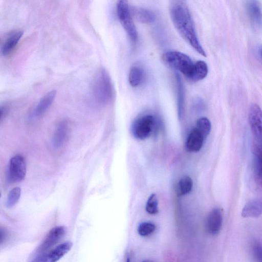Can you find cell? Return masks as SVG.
<instances>
[{
  "mask_svg": "<svg viewBox=\"0 0 262 262\" xmlns=\"http://www.w3.org/2000/svg\"><path fill=\"white\" fill-rule=\"evenodd\" d=\"M163 61L170 68L183 74L190 78L194 66V63L187 55L176 51H167L162 57Z\"/></svg>",
  "mask_w": 262,
  "mask_h": 262,
  "instance_id": "obj_3",
  "label": "cell"
},
{
  "mask_svg": "<svg viewBox=\"0 0 262 262\" xmlns=\"http://www.w3.org/2000/svg\"><path fill=\"white\" fill-rule=\"evenodd\" d=\"M253 169L256 182L262 187V145L254 143Z\"/></svg>",
  "mask_w": 262,
  "mask_h": 262,
  "instance_id": "obj_14",
  "label": "cell"
},
{
  "mask_svg": "<svg viewBox=\"0 0 262 262\" xmlns=\"http://www.w3.org/2000/svg\"><path fill=\"white\" fill-rule=\"evenodd\" d=\"M66 232V229L63 226H57L52 228L40 245L35 250L32 254V257L54 248L55 245L64 236Z\"/></svg>",
  "mask_w": 262,
  "mask_h": 262,
  "instance_id": "obj_8",
  "label": "cell"
},
{
  "mask_svg": "<svg viewBox=\"0 0 262 262\" xmlns=\"http://www.w3.org/2000/svg\"><path fill=\"white\" fill-rule=\"evenodd\" d=\"M117 13L119 20L129 39L133 42L135 43L138 39V32L127 1H119L117 2Z\"/></svg>",
  "mask_w": 262,
  "mask_h": 262,
  "instance_id": "obj_4",
  "label": "cell"
},
{
  "mask_svg": "<svg viewBox=\"0 0 262 262\" xmlns=\"http://www.w3.org/2000/svg\"><path fill=\"white\" fill-rule=\"evenodd\" d=\"M56 94L55 90H52L45 94L39 100L34 109V115L36 117L42 115L51 106Z\"/></svg>",
  "mask_w": 262,
  "mask_h": 262,
  "instance_id": "obj_17",
  "label": "cell"
},
{
  "mask_svg": "<svg viewBox=\"0 0 262 262\" xmlns=\"http://www.w3.org/2000/svg\"><path fill=\"white\" fill-rule=\"evenodd\" d=\"M141 262H154V261L151 260L147 259V260H144Z\"/></svg>",
  "mask_w": 262,
  "mask_h": 262,
  "instance_id": "obj_29",
  "label": "cell"
},
{
  "mask_svg": "<svg viewBox=\"0 0 262 262\" xmlns=\"http://www.w3.org/2000/svg\"><path fill=\"white\" fill-rule=\"evenodd\" d=\"M258 51L260 56L262 59V46L259 47Z\"/></svg>",
  "mask_w": 262,
  "mask_h": 262,
  "instance_id": "obj_28",
  "label": "cell"
},
{
  "mask_svg": "<svg viewBox=\"0 0 262 262\" xmlns=\"http://www.w3.org/2000/svg\"><path fill=\"white\" fill-rule=\"evenodd\" d=\"M176 88L178 114L180 119H182L184 114L185 93L183 83L180 76L176 73Z\"/></svg>",
  "mask_w": 262,
  "mask_h": 262,
  "instance_id": "obj_16",
  "label": "cell"
},
{
  "mask_svg": "<svg viewBox=\"0 0 262 262\" xmlns=\"http://www.w3.org/2000/svg\"><path fill=\"white\" fill-rule=\"evenodd\" d=\"M193 182L190 177L187 176L183 177L177 184V194L183 195L188 193L191 190Z\"/></svg>",
  "mask_w": 262,
  "mask_h": 262,
  "instance_id": "obj_22",
  "label": "cell"
},
{
  "mask_svg": "<svg viewBox=\"0 0 262 262\" xmlns=\"http://www.w3.org/2000/svg\"><path fill=\"white\" fill-rule=\"evenodd\" d=\"M262 214V196L251 200L242 211L243 217H258Z\"/></svg>",
  "mask_w": 262,
  "mask_h": 262,
  "instance_id": "obj_13",
  "label": "cell"
},
{
  "mask_svg": "<svg viewBox=\"0 0 262 262\" xmlns=\"http://www.w3.org/2000/svg\"><path fill=\"white\" fill-rule=\"evenodd\" d=\"M155 118L152 115L146 114L137 118L133 123L132 132L134 136L140 140L148 138L153 129Z\"/></svg>",
  "mask_w": 262,
  "mask_h": 262,
  "instance_id": "obj_5",
  "label": "cell"
},
{
  "mask_svg": "<svg viewBox=\"0 0 262 262\" xmlns=\"http://www.w3.org/2000/svg\"><path fill=\"white\" fill-rule=\"evenodd\" d=\"M252 251L256 261L262 262V245L258 242H254L252 245Z\"/></svg>",
  "mask_w": 262,
  "mask_h": 262,
  "instance_id": "obj_27",
  "label": "cell"
},
{
  "mask_svg": "<svg viewBox=\"0 0 262 262\" xmlns=\"http://www.w3.org/2000/svg\"><path fill=\"white\" fill-rule=\"evenodd\" d=\"M156 229V225L150 222L141 223L138 227V232L140 235L146 237L151 235Z\"/></svg>",
  "mask_w": 262,
  "mask_h": 262,
  "instance_id": "obj_24",
  "label": "cell"
},
{
  "mask_svg": "<svg viewBox=\"0 0 262 262\" xmlns=\"http://www.w3.org/2000/svg\"><path fill=\"white\" fill-rule=\"evenodd\" d=\"M23 34V31L18 30L13 32L4 41L1 47L3 55L9 54L15 47Z\"/></svg>",
  "mask_w": 262,
  "mask_h": 262,
  "instance_id": "obj_19",
  "label": "cell"
},
{
  "mask_svg": "<svg viewBox=\"0 0 262 262\" xmlns=\"http://www.w3.org/2000/svg\"><path fill=\"white\" fill-rule=\"evenodd\" d=\"M21 194V189L19 187L13 188L9 192L7 200L6 206L8 208L13 207L18 201Z\"/></svg>",
  "mask_w": 262,
  "mask_h": 262,
  "instance_id": "obj_25",
  "label": "cell"
},
{
  "mask_svg": "<svg viewBox=\"0 0 262 262\" xmlns=\"http://www.w3.org/2000/svg\"><path fill=\"white\" fill-rule=\"evenodd\" d=\"M130 10L132 15L141 23L151 24L156 19L155 13L149 9L135 7Z\"/></svg>",
  "mask_w": 262,
  "mask_h": 262,
  "instance_id": "obj_18",
  "label": "cell"
},
{
  "mask_svg": "<svg viewBox=\"0 0 262 262\" xmlns=\"http://www.w3.org/2000/svg\"><path fill=\"white\" fill-rule=\"evenodd\" d=\"M169 11L174 27L182 37L198 53L206 57V53L200 43L189 8L182 1L170 2Z\"/></svg>",
  "mask_w": 262,
  "mask_h": 262,
  "instance_id": "obj_1",
  "label": "cell"
},
{
  "mask_svg": "<svg viewBox=\"0 0 262 262\" xmlns=\"http://www.w3.org/2000/svg\"><path fill=\"white\" fill-rule=\"evenodd\" d=\"M247 11L253 25L258 29H262V11L258 2L249 1L246 5Z\"/></svg>",
  "mask_w": 262,
  "mask_h": 262,
  "instance_id": "obj_12",
  "label": "cell"
},
{
  "mask_svg": "<svg viewBox=\"0 0 262 262\" xmlns=\"http://www.w3.org/2000/svg\"><path fill=\"white\" fill-rule=\"evenodd\" d=\"M144 76L143 70L137 66H133L129 72L128 81L133 87L139 86L142 81Z\"/></svg>",
  "mask_w": 262,
  "mask_h": 262,
  "instance_id": "obj_21",
  "label": "cell"
},
{
  "mask_svg": "<svg viewBox=\"0 0 262 262\" xmlns=\"http://www.w3.org/2000/svg\"><path fill=\"white\" fill-rule=\"evenodd\" d=\"M223 214L220 208H214L210 211L207 216L206 222V229L211 235H216L222 228Z\"/></svg>",
  "mask_w": 262,
  "mask_h": 262,
  "instance_id": "obj_10",
  "label": "cell"
},
{
  "mask_svg": "<svg viewBox=\"0 0 262 262\" xmlns=\"http://www.w3.org/2000/svg\"><path fill=\"white\" fill-rule=\"evenodd\" d=\"M92 91L96 100L100 103L110 102L114 95L113 85L110 76L104 68L97 73L92 84Z\"/></svg>",
  "mask_w": 262,
  "mask_h": 262,
  "instance_id": "obj_2",
  "label": "cell"
},
{
  "mask_svg": "<svg viewBox=\"0 0 262 262\" xmlns=\"http://www.w3.org/2000/svg\"><path fill=\"white\" fill-rule=\"evenodd\" d=\"M26 174V164L24 158L17 155L10 160L8 179L11 182H18L24 179Z\"/></svg>",
  "mask_w": 262,
  "mask_h": 262,
  "instance_id": "obj_9",
  "label": "cell"
},
{
  "mask_svg": "<svg viewBox=\"0 0 262 262\" xmlns=\"http://www.w3.org/2000/svg\"><path fill=\"white\" fill-rule=\"evenodd\" d=\"M205 138L196 128H194L190 133L186 143V148L191 152L199 151L203 144Z\"/></svg>",
  "mask_w": 262,
  "mask_h": 262,
  "instance_id": "obj_15",
  "label": "cell"
},
{
  "mask_svg": "<svg viewBox=\"0 0 262 262\" xmlns=\"http://www.w3.org/2000/svg\"><path fill=\"white\" fill-rule=\"evenodd\" d=\"M248 118L254 142L262 145V110L258 105L253 103L250 106Z\"/></svg>",
  "mask_w": 262,
  "mask_h": 262,
  "instance_id": "obj_7",
  "label": "cell"
},
{
  "mask_svg": "<svg viewBox=\"0 0 262 262\" xmlns=\"http://www.w3.org/2000/svg\"><path fill=\"white\" fill-rule=\"evenodd\" d=\"M195 128L203 135L205 139L211 130V123L208 118L202 117L197 120Z\"/></svg>",
  "mask_w": 262,
  "mask_h": 262,
  "instance_id": "obj_23",
  "label": "cell"
},
{
  "mask_svg": "<svg viewBox=\"0 0 262 262\" xmlns=\"http://www.w3.org/2000/svg\"><path fill=\"white\" fill-rule=\"evenodd\" d=\"M70 127L68 121L60 122L56 128L52 138V144L55 148L61 147L68 141Z\"/></svg>",
  "mask_w": 262,
  "mask_h": 262,
  "instance_id": "obj_11",
  "label": "cell"
},
{
  "mask_svg": "<svg viewBox=\"0 0 262 262\" xmlns=\"http://www.w3.org/2000/svg\"><path fill=\"white\" fill-rule=\"evenodd\" d=\"M125 262H130V258L129 257H127L126 258V261Z\"/></svg>",
  "mask_w": 262,
  "mask_h": 262,
  "instance_id": "obj_30",
  "label": "cell"
},
{
  "mask_svg": "<svg viewBox=\"0 0 262 262\" xmlns=\"http://www.w3.org/2000/svg\"><path fill=\"white\" fill-rule=\"evenodd\" d=\"M145 209L146 211L150 214H156L158 212V203L156 194L153 193L148 198Z\"/></svg>",
  "mask_w": 262,
  "mask_h": 262,
  "instance_id": "obj_26",
  "label": "cell"
},
{
  "mask_svg": "<svg viewBox=\"0 0 262 262\" xmlns=\"http://www.w3.org/2000/svg\"><path fill=\"white\" fill-rule=\"evenodd\" d=\"M208 72L207 63L203 60H199L194 62L192 74L189 79L193 81H198L205 78Z\"/></svg>",
  "mask_w": 262,
  "mask_h": 262,
  "instance_id": "obj_20",
  "label": "cell"
},
{
  "mask_svg": "<svg viewBox=\"0 0 262 262\" xmlns=\"http://www.w3.org/2000/svg\"><path fill=\"white\" fill-rule=\"evenodd\" d=\"M72 247L71 242L61 243L44 253L32 257L30 262H57L70 250Z\"/></svg>",
  "mask_w": 262,
  "mask_h": 262,
  "instance_id": "obj_6",
  "label": "cell"
}]
</instances>
